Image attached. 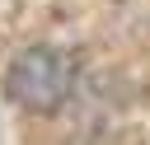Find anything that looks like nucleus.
I'll list each match as a JSON object with an SVG mask.
<instances>
[{"label":"nucleus","mask_w":150,"mask_h":145,"mask_svg":"<svg viewBox=\"0 0 150 145\" xmlns=\"http://www.w3.org/2000/svg\"><path fill=\"white\" fill-rule=\"evenodd\" d=\"M70 80H75V65H70V56H61L56 47H28V51L9 65V75H5L14 103H23V108H33V112L61 108L66 94H70Z\"/></svg>","instance_id":"nucleus-1"}]
</instances>
